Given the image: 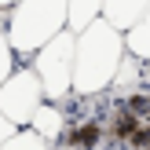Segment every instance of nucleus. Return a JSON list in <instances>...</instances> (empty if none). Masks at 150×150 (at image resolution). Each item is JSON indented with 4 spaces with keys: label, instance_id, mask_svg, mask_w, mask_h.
Here are the masks:
<instances>
[{
    "label": "nucleus",
    "instance_id": "4468645a",
    "mask_svg": "<svg viewBox=\"0 0 150 150\" xmlns=\"http://www.w3.org/2000/svg\"><path fill=\"white\" fill-rule=\"evenodd\" d=\"M18 4V0H0V11H4V7H15Z\"/></svg>",
    "mask_w": 150,
    "mask_h": 150
},
{
    "label": "nucleus",
    "instance_id": "f257e3e1",
    "mask_svg": "<svg viewBox=\"0 0 150 150\" xmlns=\"http://www.w3.org/2000/svg\"><path fill=\"white\" fill-rule=\"evenodd\" d=\"M125 55H128V51H125V33L114 29L106 18H95L84 33H77V51H73V95H77V99L103 95L114 84Z\"/></svg>",
    "mask_w": 150,
    "mask_h": 150
},
{
    "label": "nucleus",
    "instance_id": "0eeeda50",
    "mask_svg": "<svg viewBox=\"0 0 150 150\" xmlns=\"http://www.w3.org/2000/svg\"><path fill=\"white\" fill-rule=\"evenodd\" d=\"M146 7H150V0H103V18H106L114 29L128 33Z\"/></svg>",
    "mask_w": 150,
    "mask_h": 150
},
{
    "label": "nucleus",
    "instance_id": "7ed1b4c3",
    "mask_svg": "<svg viewBox=\"0 0 150 150\" xmlns=\"http://www.w3.org/2000/svg\"><path fill=\"white\" fill-rule=\"evenodd\" d=\"M99 150H150V92L106 95Z\"/></svg>",
    "mask_w": 150,
    "mask_h": 150
},
{
    "label": "nucleus",
    "instance_id": "ddd939ff",
    "mask_svg": "<svg viewBox=\"0 0 150 150\" xmlns=\"http://www.w3.org/2000/svg\"><path fill=\"white\" fill-rule=\"evenodd\" d=\"M143 84H146V92H150V59L143 62Z\"/></svg>",
    "mask_w": 150,
    "mask_h": 150
},
{
    "label": "nucleus",
    "instance_id": "f8f14e48",
    "mask_svg": "<svg viewBox=\"0 0 150 150\" xmlns=\"http://www.w3.org/2000/svg\"><path fill=\"white\" fill-rule=\"evenodd\" d=\"M15 132H18V128H15V125H11V121H7V117H4V114H0V146H4V143H7V139H11V136H15Z\"/></svg>",
    "mask_w": 150,
    "mask_h": 150
},
{
    "label": "nucleus",
    "instance_id": "9d476101",
    "mask_svg": "<svg viewBox=\"0 0 150 150\" xmlns=\"http://www.w3.org/2000/svg\"><path fill=\"white\" fill-rule=\"evenodd\" d=\"M0 150H51V146L44 143V139L37 136L33 128H18V132H15V136L7 139V143L0 146Z\"/></svg>",
    "mask_w": 150,
    "mask_h": 150
},
{
    "label": "nucleus",
    "instance_id": "1a4fd4ad",
    "mask_svg": "<svg viewBox=\"0 0 150 150\" xmlns=\"http://www.w3.org/2000/svg\"><path fill=\"white\" fill-rule=\"evenodd\" d=\"M125 51H128L132 59H139V62L150 59V7L136 18V26L125 33Z\"/></svg>",
    "mask_w": 150,
    "mask_h": 150
},
{
    "label": "nucleus",
    "instance_id": "20e7f679",
    "mask_svg": "<svg viewBox=\"0 0 150 150\" xmlns=\"http://www.w3.org/2000/svg\"><path fill=\"white\" fill-rule=\"evenodd\" d=\"M73 51H77V33H70V29L55 33L40 51H33L29 70L37 73V81L44 88V103L62 106L73 95Z\"/></svg>",
    "mask_w": 150,
    "mask_h": 150
},
{
    "label": "nucleus",
    "instance_id": "6e6552de",
    "mask_svg": "<svg viewBox=\"0 0 150 150\" xmlns=\"http://www.w3.org/2000/svg\"><path fill=\"white\" fill-rule=\"evenodd\" d=\"M95 18H103V0H66V29L84 33Z\"/></svg>",
    "mask_w": 150,
    "mask_h": 150
},
{
    "label": "nucleus",
    "instance_id": "9b49d317",
    "mask_svg": "<svg viewBox=\"0 0 150 150\" xmlns=\"http://www.w3.org/2000/svg\"><path fill=\"white\" fill-rule=\"evenodd\" d=\"M11 73H15V51H11V44H7V37L0 33V84H4Z\"/></svg>",
    "mask_w": 150,
    "mask_h": 150
},
{
    "label": "nucleus",
    "instance_id": "f03ea898",
    "mask_svg": "<svg viewBox=\"0 0 150 150\" xmlns=\"http://www.w3.org/2000/svg\"><path fill=\"white\" fill-rule=\"evenodd\" d=\"M66 29V0H18L7 15V44L15 59H33L55 33Z\"/></svg>",
    "mask_w": 150,
    "mask_h": 150
},
{
    "label": "nucleus",
    "instance_id": "423d86ee",
    "mask_svg": "<svg viewBox=\"0 0 150 150\" xmlns=\"http://www.w3.org/2000/svg\"><path fill=\"white\" fill-rule=\"evenodd\" d=\"M29 128L55 150V143L62 139V128H66V110L59 106V103H40L37 114H33V121H29Z\"/></svg>",
    "mask_w": 150,
    "mask_h": 150
},
{
    "label": "nucleus",
    "instance_id": "39448f33",
    "mask_svg": "<svg viewBox=\"0 0 150 150\" xmlns=\"http://www.w3.org/2000/svg\"><path fill=\"white\" fill-rule=\"evenodd\" d=\"M44 103V88L29 66H15V73L0 84V114L15 128H29L37 106Z\"/></svg>",
    "mask_w": 150,
    "mask_h": 150
}]
</instances>
